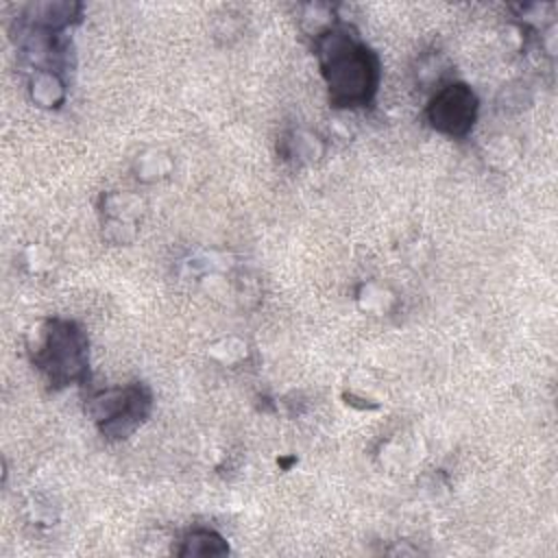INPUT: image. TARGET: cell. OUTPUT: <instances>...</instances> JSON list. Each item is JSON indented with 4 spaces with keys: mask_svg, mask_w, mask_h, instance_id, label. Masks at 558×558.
Wrapping results in <instances>:
<instances>
[{
    "mask_svg": "<svg viewBox=\"0 0 558 558\" xmlns=\"http://www.w3.org/2000/svg\"><path fill=\"white\" fill-rule=\"evenodd\" d=\"M320 57L331 100L340 107L366 105L377 85L375 54L347 33H329L320 46Z\"/></svg>",
    "mask_w": 558,
    "mask_h": 558,
    "instance_id": "1",
    "label": "cell"
},
{
    "mask_svg": "<svg viewBox=\"0 0 558 558\" xmlns=\"http://www.w3.org/2000/svg\"><path fill=\"white\" fill-rule=\"evenodd\" d=\"M35 362L54 384L76 379L85 368V340L81 331L70 323H50Z\"/></svg>",
    "mask_w": 558,
    "mask_h": 558,
    "instance_id": "2",
    "label": "cell"
},
{
    "mask_svg": "<svg viewBox=\"0 0 558 558\" xmlns=\"http://www.w3.org/2000/svg\"><path fill=\"white\" fill-rule=\"evenodd\" d=\"M429 122L447 135H464L475 120L477 98L466 85H449L429 105Z\"/></svg>",
    "mask_w": 558,
    "mask_h": 558,
    "instance_id": "3",
    "label": "cell"
},
{
    "mask_svg": "<svg viewBox=\"0 0 558 558\" xmlns=\"http://www.w3.org/2000/svg\"><path fill=\"white\" fill-rule=\"evenodd\" d=\"M96 405H100V410L96 412L98 418H105V427L107 432L113 429L116 436H122L126 432H131L137 421L144 416L146 405H148V397L137 388H126V390H109L105 392Z\"/></svg>",
    "mask_w": 558,
    "mask_h": 558,
    "instance_id": "4",
    "label": "cell"
}]
</instances>
